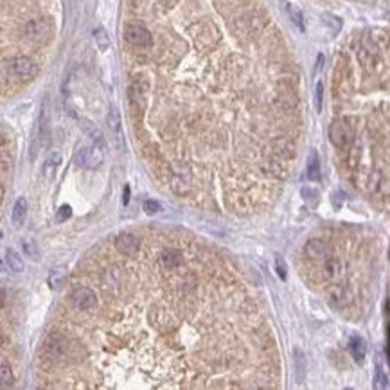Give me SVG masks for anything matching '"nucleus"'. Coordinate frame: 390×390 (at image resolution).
Segmentation results:
<instances>
[{
	"label": "nucleus",
	"mask_w": 390,
	"mask_h": 390,
	"mask_svg": "<svg viewBox=\"0 0 390 390\" xmlns=\"http://www.w3.org/2000/svg\"><path fill=\"white\" fill-rule=\"evenodd\" d=\"M45 351L50 356L62 360V362H70V360H76L81 353V347L76 344L74 340L65 337H50L45 342Z\"/></svg>",
	"instance_id": "obj_1"
},
{
	"label": "nucleus",
	"mask_w": 390,
	"mask_h": 390,
	"mask_svg": "<svg viewBox=\"0 0 390 390\" xmlns=\"http://www.w3.org/2000/svg\"><path fill=\"white\" fill-rule=\"evenodd\" d=\"M8 74L15 79H22V81H27V79H33L38 74V65L31 60V58H15L6 65Z\"/></svg>",
	"instance_id": "obj_2"
},
{
	"label": "nucleus",
	"mask_w": 390,
	"mask_h": 390,
	"mask_svg": "<svg viewBox=\"0 0 390 390\" xmlns=\"http://www.w3.org/2000/svg\"><path fill=\"white\" fill-rule=\"evenodd\" d=\"M103 160H104L103 144L94 142V146H86V148H81L76 153V164L81 165V168L95 169L103 164Z\"/></svg>",
	"instance_id": "obj_3"
},
{
	"label": "nucleus",
	"mask_w": 390,
	"mask_h": 390,
	"mask_svg": "<svg viewBox=\"0 0 390 390\" xmlns=\"http://www.w3.org/2000/svg\"><path fill=\"white\" fill-rule=\"evenodd\" d=\"M25 38L33 43H45L47 40L50 38V33H52V27L47 20H31L27 25L24 27Z\"/></svg>",
	"instance_id": "obj_4"
},
{
	"label": "nucleus",
	"mask_w": 390,
	"mask_h": 390,
	"mask_svg": "<svg viewBox=\"0 0 390 390\" xmlns=\"http://www.w3.org/2000/svg\"><path fill=\"white\" fill-rule=\"evenodd\" d=\"M124 38L130 45L133 47H149L153 43L151 33L144 25L139 24H130L124 29Z\"/></svg>",
	"instance_id": "obj_5"
},
{
	"label": "nucleus",
	"mask_w": 390,
	"mask_h": 390,
	"mask_svg": "<svg viewBox=\"0 0 390 390\" xmlns=\"http://www.w3.org/2000/svg\"><path fill=\"white\" fill-rule=\"evenodd\" d=\"M329 140L337 146V148H345L347 144L353 140V132L347 123L344 121H335L331 126H329Z\"/></svg>",
	"instance_id": "obj_6"
},
{
	"label": "nucleus",
	"mask_w": 390,
	"mask_h": 390,
	"mask_svg": "<svg viewBox=\"0 0 390 390\" xmlns=\"http://www.w3.org/2000/svg\"><path fill=\"white\" fill-rule=\"evenodd\" d=\"M72 302L76 304L78 309H94L95 308V293L92 292L90 288L86 286H81V288H76L74 292H72Z\"/></svg>",
	"instance_id": "obj_7"
},
{
	"label": "nucleus",
	"mask_w": 390,
	"mask_h": 390,
	"mask_svg": "<svg viewBox=\"0 0 390 390\" xmlns=\"http://www.w3.org/2000/svg\"><path fill=\"white\" fill-rule=\"evenodd\" d=\"M115 248L121 252V254L126 255H135L140 248V239L135 234H130V232H124L119 238L115 239Z\"/></svg>",
	"instance_id": "obj_8"
},
{
	"label": "nucleus",
	"mask_w": 390,
	"mask_h": 390,
	"mask_svg": "<svg viewBox=\"0 0 390 390\" xmlns=\"http://www.w3.org/2000/svg\"><path fill=\"white\" fill-rule=\"evenodd\" d=\"M106 123H108V128H110L112 139L115 140L117 148H121V146H123V119H121L119 110L115 106H112L110 112H108Z\"/></svg>",
	"instance_id": "obj_9"
},
{
	"label": "nucleus",
	"mask_w": 390,
	"mask_h": 390,
	"mask_svg": "<svg viewBox=\"0 0 390 390\" xmlns=\"http://www.w3.org/2000/svg\"><path fill=\"white\" fill-rule=\"evenodd\" d=\"M304 252L311 261H325V259H329V247L327 243L322 241V239H309L306 243Z\"/></svg>",
	"instance_id": "obj_10"
},
{
	"label": "nucleus",
	"mask_w": 390,
	"mask_h": 390,
	"mask_svg": "<svg viewBox=\"0 0 390 390\" xmlns=\"http://www.w3.org/2000/svg\"><path fill=\"white\" fill-rule=\"evenodd\" d=\"M329 302L335 308H345V306H349L353 302V293L347 288L337 284V286H333L329 290Z\"/></svg>",
	"instance_id": "obj_11"
},
{
	"label": "nucleus",
	"mask_w": 390,
	"mask_h": 390,
	"mask_svg": "<svg viewBox=\"0 0 390 390\" xmlns=\"http://www.w3.org/2000/svg\"><path fill=\"white\" fill-rule=\"evenodd\" d=\"M60 164H62V155L56 151L50 153V155L45 158V162H43V165H41V175H43V178H45V180H52L58 168H60Z\"/></svg>",
	"instance_id": "obj_12"
},
{
	"label": "nucleus",
	"mask_w": 390,
	"mask_h": 390,
	"mask_svg": "<svg viewBox=\"0 0 390 390\" xmlns=\"http://www.w3.org/2000/svg\"><path fill=\"white\" fill-rule=\"evenodd\" d=\"M344 266H342L340 261L337 259H325L324 261V275L327 277L329 281L333 283H338V281L344 277Z\"/></svg>",
	"instance_id": "obj_13"
},
{
	"label": "nucleus",
	"mask_w": 390,
	"mask_h": 390,
	"mask_svg": "<svg viewBox=\"0 0 390 390\" xmlns=\"http://www.w3.org/2000/svg\"><path fill=\"white\" fill-rule=\"evenodd\" d=\"M25 218H27V201H25V198L20 196L17 201H15V205H13L11 221L17 229H20V227L24 225Z\"/></svg>",
	"instance_id": "obj_14"
},
{
	"label": "nucleus",
	"mask_w": 390,
	"mask_h": 390,
	"mask_svg": "<svg viewBox=\"0 0 390 390\" xmlns=\"http://www.w3.org/2000/svg\"><path fill=\"white\" fill-rule=\"evenodd\" d=\"M349 351H351V354H353L354 360L362 363V362H363V358H365V354H367V344H365V340H363L362 337H353V338L349 340Z\"/></svg>",
	"instance_id": "obj_15"
},
{
	"label": "nucleus",
	"mask_w": 390,
	"mask_h": 390,
	"mask_svg": "<svg viewBox=\"0 0 390 390\" xmlns=\"http://www.w3.org/2000/svg\"><path fill=\"white\" fill-rule=\"evenodd\" d=\"M6 264H8L11 271H17V273L24 271V261H22L20 254L15 248H8L6 250Z\"/></svg>",
	"instance_id": "obj_16"
},
{
	"label": "nucleus",
	"mask_w": 390,
	"mask_h": 390,
	"mask_svg": "<svg viewBox=\"0 0 390 390\" xmlns=\"http://www.w3.org/2000/svg\"><path fill=\"white\" fill-rule=\"evenodd\" d=\"M65 281H67V268L58 266L49 273V288L50 290H60V288L65 284Z\"/></svg>",
	"instance_id": "obj_17"
},
{
	"label": "nucleus",
	"mask_w": 390,
	"mask_h": 390,
	"mask_svg": "<svg viewBox=\"0 0 390 390\" xmlns=\"http://www.w3.org/2000/svg\"><path fill=\"white\" fill-rule=\"evenodd\" d=\"M308 178L309 180H320V160H318V153L311 149L308 158Z\"/></svg>",
	"instance_id": "obj_18"
},
{
	"label": "nucleus",
	"mask_w": 390,
	"mask_h": 390,
	"mask_svg": "<svg viewBox=\"0 0 390 390\" xmlns=\"http://www.w3.org/2000/svg\"><path fill=\"white\" fill-rule=\"evenodd\" d=\"M38 135H40V146H45L47 139H49V110H47V104H43L41 108V115H40V130H38Z\"/></svg>",
	"instance_id": "obj_19"
},
{
	"label": "nucleus",
	"mask_w": 390,
	"mask_h": 390,
	"mask_svg": "<svg viewBox=\"0 0 390 390\" xmlns=\"http://www.w3.org/2000/svg\"><path fill=\"white\" fill-rule=\"evenodd\" d=\"M94 41H95V45H97V49L101 50V52L108 50V47H110V36H108V33L104 31L103 27H95L94 29Z\"/></svg>",
	"instance_id": "obj_20"
},
{
	"label": "nucleus",
	"mask_w": 390,
	"mask_h": 390,
	"mask_svg": "<svg viewBox=\"0 0 390 390\" xmlns=\"http://www.w3.org/2000/svg\"><path fill=\"white\" fill-rule=\"evenodd\" d=\"M22 250H24V254L29 255L31 259H38V257H40V252H38V245L34 243L33 238L22 239Z\"/></svg>",
	"instance_id": "obj_21"
},
{
	"label": "nucleus",
	"mask_w": 390,
	"mask_h": 390,
	"mask_svg": "<svg viewBox=\"0 0 390 390\" xmlns=\"http://www.w3.org/2000/svg\"><path fill=\"white\" fill-rule=\"evenodd\" d=\"M288 13H290V18H292L293 24H295L300 31H304V18H302V13L292 4H288Z\"/></svg>",
	"instance_id": "obj_22"
},
{
	"label": "nucleus",
	"mask_w": 390,
	"mask_h": 390,
	"mask_svg": "<svg viewBox=\"0 0 390 390\" xmlns=\"http://www.w3.org/2000/svg\"><path fill=\"white\" fill-rule=\"evenodd\" d=\"M83 126H85L86 135L90 137V139L94 140V142L103 144V135H101V132H99V130L94 126V124H90V123H88V121H85V123H83Z\"/></svg>",
	"instance_id": "obj_23"
},
{
	"label": "nucleus",
	"mask_w": 390,
	"mask_h": 390,
	"mask_svg": "<svg viewBox=\"0 0 390 390\" xmlns=\"http://www.w3.org/2000/svg\"><path fill=\"white\" fill-rule=\"evenodd\" d=\"M0 376H2V386H4V388L9 385H13V372L6 362H2V367H0Z\"/></svg>",
	"instance_id": "obj_24"
},
{
	"label": "nucleus",
	"mask_w": 390,
	"mask_h": 390,
	"mask_svg": "<svg viewBox=\"0 0 390 390\" xmlns=\"http://www.w3.org/2000/svg\"><path fill=\"white\" fill-rule=\"evenodd\" d=\"M142 209L146 214H149V216H153V214H158L162 210V205L158 203L156 200H146L142 203Z\"/></svg>",
	"instance_id": "obj_25"
},
{
	"label": "nucleus",
	"mask_w": 390,
	"mask_h": 390,
	"mask_svg": "<svg viewBox=\"0 0 390 390\" xmlns=\"http://www.w3.org/2000/svg\"><path fill=\"white\" fill-rule=\"evenodd\" d=\"M386 376L385 372H383L381 365H376V376H374V386L376 388H386Z\"/></svg>",
	"instance_id": "obj_26"
},
{
	"label": "nucleus",
	"mask_w": 390,
	"mask_h": 390,
	"mask_svg": "<svg viewBox=\"0 0 390 390\" xmlns=\"http://www.w3.org/2000/svg\"><path fill=\"white\" fill-rule=\"evenodd\" d=\"M322 99H324V85L322 81L316 83V88H315V108L316 112L322 110Z\"/></svg>",
	"instance_id": "obj_27"
},
{
	"label": "nucleus",
	"mask_w": 390,
	"mask_h": 390,
	"mask_svg": "<svg viewBox=\"0 0 390 390\" xmlns=\"http://www.w3.org/2000/svg\"><path fill=\"white\" fill-rule=\"evenodd\" d=\"M275 270H277V273H279V277L281 279H286V275H288V271H286V263H284V259L281 257V255H275Z\"/></svg>",
	"instance_id": "obj_28"
},
{
	"label": "nucleus",
	"mask_w": 390,
	"mask_h": 390,
	"mask_svg": "<svg viewBox=\"0 0 390 390\" xmlns=\"http://www.w3.org/2000/svg\"><path fill=\"white\" fill-rule=\"evenodd\" d=\"M70 216H72V209H70L69 205H63V207H60V210H58L56 221H65V219H69Z\"/></svg>",
	"instance_id": "obj_29"
},
{
	"label": "nucleus",
	"mask_w": 390,
	"mask_h": 390,
	"mask_svg": "<svg viewBox=\"0 0 390 390\" xmlns=\"http://www.w3.org/2000/svg\"><path fill=\"white\" fill-rule=\"evenodd\" d=\"M324 20H325V24H327V25H331V27H333L335 31H340V27H342V22L338 20L337 17H333V15H324Z\"/></svg>",
	"instance_id": "obj_30"
},
{
	"label": "nucleus",
	"mask_w": 390,
	"mask_h": 390,
	"mask_svg": "<svg viewBox=\"0 0 390 390\" xmlns=\"http://www.w3.org/2000/svg\"><path fill=\"white\" fill-rule=\"evenodd\" d=\"M316 194H318V193H316L315 189H309V187H302V196H304V200L309 201V203H311V201L315 203V201H316Z\"/></svg>",
	"instance_id": "obj_31"
},
{
	"label": "nucleus",
	"mask_w": 390,
	"mask_h": 390,
	"mask_svg": "<svg viewBox=\"0 0 390 390\" xmlns=\"http://www.w3.org/2000/svg\"><path fill=\"white\" fill-rule=\"evenodd\" d=\"M128 201H130V185H126V187H124V196H123V203H124V205H128Z\"/></svg>",
	"instance_id": "obj_32"
},
{
	"label": "nucleus",
	"mask_w": 390,
	"mask_h": 390,
	"mask_svg": "<svg viewBox=\"0 0 390 390\" xmlns=\"http://www.w3.org/2000/svg\"><path fill=\"white\" fill-rule=\"evenodd\" d=\"M322 63H324V56H318V62H316V69H315V72H318V70L322 69Z\"/></svg>",
	"instance_id": "obj_33"
}]
</instances>
